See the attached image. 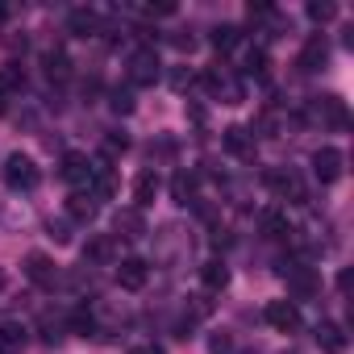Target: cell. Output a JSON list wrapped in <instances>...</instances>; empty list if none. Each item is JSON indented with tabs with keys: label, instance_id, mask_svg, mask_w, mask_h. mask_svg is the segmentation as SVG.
<instances>
[{
	"label": "cell",
	"instance_id": "obj_1",
	"mask_svg": "<svg viewBox=\"0 0 354 354\" xmlns=\"http://www.w3.org/2000/svg\"><path fill=\"white\" fill-rule=\"evenodd\" d=\"M201 84H205L209 96L221 100V104H242V100H246V84L238 80L234 67H221V63H217V67H209V71L201 75Z\"/></svg>",
	"mask_w": 354,
	"mask_h": 354
},
{
	"label": "cell",
	"instance_id": "obj_2",
	"mask_svg": "<svg viewBox=\"0 0 354 354\" xmlns=\"http://www.w3.org/2000/svg\"><path fill=\"white\" fill-rule=\"evenodd\" d=\"M5 184H9V192H34L38 184H42V171H38V162H34V154H9L5 158Z\"/></svg>",
	"mask_w": 354,
	"mask_h": 354
},
{
	"label": "cell",
	"instance_id": "obj_3",
	"mask_svg": "<svg viewBox=\"0 0 354 354\" xmlns=\"http://www.w3.org/2000/svg\"><path fill=\"white\" fill-rule=\"evenodd\" d=\"M304 117L313 125H321V129H346L350 125V113H346L342 96H313L308 109H304Z\"/></svg>",
	"mask_w": 354,
	"mask_h": 354
},
{
	"label": "cell",
	"instance_id": "obj_4",
	"mask_svg": "<svg viewBox=\"0 0 354 354\" xmlns=\"http://www.w3.org/2000/svg\"><path fill=\"white\" fill-rule=\"evenodd\" d=\"M158 75H162V63H158L154 46H138V50L129 55V63H125V80H129L133 88H150Z\"/></svg>",
	"mask_w": 354,
	"mask_h": 354
},
{
	"label": "cell",
	"instance_id": "obj_5",
	"mask_svg": "<svg viewBox=\"0 0 354 354\" xmlns=\"http://www.w3.org/2000/svg\"><path fill=\"white\" fill-rule=\"evenodd\" d=\"M279 275L288 279V292L296 296V300H308V296H317V271L304 263V259H283L279 263Z\"/></svg>",
	"mask_w": 354,
	"mask_h": 354
},
{
	"label": "cell",
	"instance_id": "obj_6",
	"mask_svg": "<svg viewBox=\"0 0 354 354\" xmlns=\"http://www.w3.org/2000/svg\"><path fill=\"white\" fill-rule=\"evenodd\" d=\"M263 180H267V188H271L279 201H288V205H304V201H308L304 180H300V175H296L292 167H271V171L263 175Z\"/></svg>",
	"mask_w": 354,
	"mask_h": 354
},
{
	"label": "cell",
	"instance_id": "obj_7",
	"mask_svg": "<svg viewBox=\"0 0 354 354\" xmlns=\"http://www.w3.org/2000/svg\"><path fill=\"white\" fill-rule=\"evenodd\" d=\"M59 180L63 184H71V192H88V184H92V158L88 154H63V167H59Z\"/></svg>",
	"mask_w": 354,
	"mask_h": 354
},
{
	"label": "cell",
	"instance_id": "obj_8",
	"mask_svg": "<svg viewBox=\"0 0 354 354\" xmlns=\"http://www.w3.org/2000/svg\"><path fill=\"white\" fill-rule=\"evenodd\" d=\"M342 171H346V154L337 150V146H321V150H313V175L321 184H337L342 180Z\"/></svg>",
	"mask_w": 354,
	"mask_h": 354
},
{
	"label": "cell",
	"instance_id": "obj_9",
	"mask_svg": "<svg viewBox=\"0 0 354 354\" xmlns=\"http://www.w3.org/2000/svg\"><path fill=\"white\" fill-rule=\"evenodd\" d=\"M26 279L30 283H38V288H55L63 275H59V263L50 259V254H42V250H34V254H26Z\"/></svg>",
	"mask_w": 354,
	"mask_h": 354
},
{
	"label": "cell",
	"instance_id": "obj_10",
	"mask_svg": "<svg viewBox=\"0 0 354 354\" xmlns=\"http://www.w3.org/2000/svg\"><path fill=\"white\" fill-rule=\"evenodd\" d=\"M221 142H225V150H230L234 158H242V162H254V154H259V142H254V129H250V125H230V129L221 133Z\"/></svg>",
	"mask_w": 354,
	"mask_h": 354
},
{
	"label": "cell",
	"instance_id": "obj_11",
	"mask_svg": "<svg viewBox=\"0 0 354 354\" xmlns=\"http://www.w3.org/2000/svg\"><path fill=\"white\" fill-rule=\"evenodd\" d=\"M263 317H267V325L279 329V333H296V329H300V308H296V300H271V304L263 308Z\"/></svg>",
	"mask_w": 354,
	"mask_h": 354
},
{
	"label": "cell",
	"instance_id": "obj_12",
	"mask_svg": "<svg viewBox=\"0 0 354 354\" xmlns=\"http://www.w3.org/2000/svg\"><path fill=\"white\" fill-rule=\"evenodd\" d=\"M325 63H329V38H325V34H308V42L300 46V59H296V67L313 75V71H321Z\"/></svg>",
	"mask_w": 354,
	"mask_h": 354
},
{
	"label": "cell",
	"instance_id": "obj_13",
	"mask_svg": "<svg viewBox=\"0 0 354 354\" xmlns=\"http://www.w3.org/2000/svg\"><path fill=\"white\" fill-rule=\"evenodd\" d=\"M117 259H121V242H117L113 234H92V238H88V246H84V263L104 267V263H117Z\"/></svg>",
	"mask_w": 354,
	"mask_h": 354
},
{
	"label": "cell",
	"instance_id": "obj_14",
	"mask_svg": "<svg viewBox=\"0 0 354 354\" xmlns=\"http://www.w3.org/2000/svg\"><path fill=\"white\" fill-rule=\"evenodd\" d=\"M146 279H150V267H146L142 259H117V283H121L125 292H142Z\"/></svg>",
	"mask_w": 354,
	"mask_h": 354
},
{
	"label": "cell",
	"instance_id": "obj_15",
	"mask_svg": "<svg viewBox=\"0 0 354 354\" xmlns=\"http://www.w3.org/2000/svg\"><path fill=\"white\" fill-rule=\"evenodd\" d=\"M158 188H162V184H158V171H150V167H146L138 180H133V209H138V213H142V209H150V205H154V196H158Z\"/></svg>",
	"mask_w": 354,
	"mask_h": 354
},
{
	"label": "cell",
	"instance_id": "obj_16",
	"mask_svg": "<svg viewBox=\"0 0 354 354\" xmlns=\"http://www.w3.org/2000/svg\"><path fill=\"white\" fill-rule=\"evenodd\" d=\"M317 346H321V354H346V329L337 321H321L317 325Z\"/></svg>",
	"mask_w": 354,
	"mask_h": 354
},
{
	"label": "cell",
	"instance_id": "obj_17",
	"mask_svg": "<svg viewBox=\"0 0 354 354\" xmlns=\"http://www.w3.org/2000/svg\"><path fill=\"white\" fill-rule=\"evenodd\" d=\"M267 50L263 46H246V55H242V67H238V80H267Z\"/></svg>",
	"mask_w": 354,
	"mask_h": 354
},
{
	"label": "cell",
	"instance_id": "obj_18",
	"mask_svg": "<svg viewBox=\"0 0 354 354\" xmlns=\"http://www.w3.org/2000/svg\"><path fill=\"white\" fill-rule=\"evenodd\" d=\"M113 230H117V234H113L117 242H121V238H142V234H146V221H142L138 209H121V213L113 217Z\"/></svg>",
	"mask_w": 354,
	"mask_h": 354
},
{
	"label": "cell",
	"instance_id": "obj_19",
	"mask_svg": "<svg viewBox=\"0 0 354 354\" xmlns=\"http://www.w3.org/2000/svg\"><path fill=\"white\" fill-rule=\"evenodd\" d=\"M67 213H71V221H96V213H100V205H96V196L92 192H71V201H67Z\"/></svg>",
	"mask_w": 354,
	"mask_h": 354
},
{
	"label": "cell",
	"instance_id": "obj_20",
	"mask_svg": "<svg viewBox=\"0 0 354 354\" xmlns=\"http://www.w3.org/2000/svg\"><path fill=\"white\" fill-rule=\"evenodd\" d=\"M26 350V325L0 321V354H21Z\"/></svg>",
	"mask_w": 354,
	"mask_h": 354
},
{
	"label": "cell",
	"instance_id": "obj_21",
	"mask_svg": "<svg viewBox=\"0 0 354 354\" xmlns=\"http://www.w3.org/2000/svg\"><path fill=\"white\" fill-rule=\"evenodd\" d=\"M171 201H175V205H196V175H192V171H175V180H171Z\"/></svg>",
	"mask_w": 354,
	"mask_h": 354
},
{
	"label": "cell",
	"instance_id": "obj_22",
	"mask_svg": "<svg viewBox=\"0 0 354 354\" xmlns=\"http://www.w3.org/2000/svg\"><path fill=\"white\" fill-rule=\"evenodd\" d=\"M67 30H71L75 38H92V34L100 30V17H96L92 9H71V17H67Z\"/></svg>",
	"mask_w": 354,
	"mask_h": 354
},
{
	"label": "cell",
	"instance_id": "obj_23",
	"mask_svg": "<svg viewBox=\"0 0 354 354\" xmlns=\"http://www.w3.org/2000/svg\"><path fill=\"white\" fill-rule=\"evenodd\" d=\"M201 283H205L209 292H221V288L230 283V267H225V259H209V263L201 267Z\"/></svg>",
	"mask_w": 354,
	"mask_h": 354
},
{
	"label": "cell",
	"instance_id": "obj_24",
	"mask_svg": "<svg viewBox=\"0 0 354 354\" xmlns=\"http://www.w3.org/2000/svg\"><path fill=\"white\" fill-rule=\"evenodd\" d=\"M209 42H213L221 55H230V50H238V46H242V30H238V26H217V30L209 34Z\"/></svg>",
	"mask_w": 354,
	"mask_h": 354
},
{
	"label": "cell",
	"instance_id": "obj_25",
	"mask_svg": "<svg viewBox=\"0 0 354 354\" xmlns=\"http://www.w3.org/2000/svg\"><path fill=\"white\" fill-rule=\"evenodd\" d=\"M259 225H263V234H267V238H288V234H292L288 213H279V209H267V213L259 217Z\"/></svg>",
	"mask_w": 354,
	"mask_h": 354
},
{
	"label": "cell",
	"instance_id": "obj_26",
	"mask_svg": "<svg viewBox=\"0 0 354 354\" xmlns=\"http://www.w3.org/2000/svg\"><path fill=\"white\" fill-rule=\"evenodd\" d=\"M46 75H50V80H67V75H71V63H67L63 50H46Z\"/></svg>",
	"mask_w": 354,
	"mask_h": 354
},
{
	"label": "cell",
	"instance_id": "obj_27",
	"mask_svg": "<svg viewBox=\"0 0 354 354\" xmlns=\"http://www.w3.org/2000/svg\"><path fill=\"white\" fill-rule=\"evenodd\" d=\"M67 325H71V333H80V337H88V333L96 329V317H92L88 308H75V313L67 317Z\"/></svg>",
	"mask_w": 354,
	"mask_h": 354
},
{
	"label": "cell",
	"instance_id": "obj_28",
	"mask_svg": "<svg viewBox=\"0 0 354 354\" xmlns=\"http://www.w3.org/2000/svg\"><path fill=\"white\" fill-rule=\"evenodd\" d=\"M21 84H26V75H21V67H17V63L0 67V92H13V88H21Z\"/></svg>",
	"mask_w": 354,
	"mask_h": 354
},
{
	"label": "cell",
	"instance_id": "obj_29",
	"mask_svg": "<svg viewBox=\"0 0 354 354\" xmlns=\"http://www.w3.org/2000/svg\"><path fill=\"white\" fill-rule=\"evenodd\" d=\"M125 150H129V138H125V133H109V138H104V158H109V162H113L117 154H125Z\"/></svg>",
	"mask_w": 354,
	"mask_h": 354
},
{
	"label": "cell",
	"instance_id": "obj_30",
	"mask_svg": "<svg viewBox=\"0 0 354 354\" xmlns=\"http://www.w3.org/2000/svg\"><path fill=\"white\" fill-rule=\"evenodd\" d=\"M308 17H313V21H333V17H337V5H329V0H313V5H308Z\"/></svg>",
	"mask_w": 354,
	"mask_h": 354
},
{
	"label": "cell",
	"instance_id": "obj_31",
	"mask_svg": "<svg viewBox=\"0 0 354 354\" xmlns=\"http://www.w3.org/2000/svg\"><path fill=\"white\" fill-rule=\"evenodd\" d=\"M46 234H50V238L63 246V242H71V221H63V217L55 221V217H50V221H46Z\"/></svg>",
	"mask_w": 354,
	"mask_h": 354
},
{
	"label": "cell",
	"instance_id": "obj_32",
	"mask_svg": "<svg viewBox=\"0 0 354 354\" xmlns=\"http://www.w3.org/2000/svg\"><path fill=\"white\" fill-rule=\"evenodd\" d=\"M113 113H133V92L129 88H113Z\"/></svg>",
	"mask_w": 354,
	"mask_h": 354
},
{
	"label": "cell",
	"instance_id": "obj_33",
	"mask_svg": "<svg viewBox=\"0 0 354 354\" xmlns=\"http://www.w3.org/2000/svg\"><path fill=\"white\" fill-rule=\"evenodd\" d=\"M209 350H213V354H230V350H234L230 333H225V329H221V333H213V337H209Z\"/></svg>",
	"mask_w": 354,
	"mask_h": 354
},
{
	"label": "cell",
	"instance_id": "obj_34",
	"mask_svg": "<svg viewBox=\"0 0 354 354\" xmlns=\"http://www.w3.org/2000/svg\"><path fill=\"white\" fill-rule=\"evenodd\" d=\"M188 84H192V71H188V67H175V71H171V88H180V92H184Z\"/></svg>",
	"mask_w": 354,
	"mask_h": 354
},
{
	"label": "cell",
	"instance_id": "obj_35",
	"mask_svg": "<svg viewBox=\"0 0 354 354\" xmlns=\"http://www.w3.org/2000/svg\"><path fill=\"white\" fill-rule=\"evenodd\" d=\"M171 46H180V50H192V46H196V38H192V34H171Z\"/></svg>",
	"mask_w": 354,
	"mask_h": 354
},
{
	"label": "cell",
	"instance_id": "obj_36",
	"mask_svg": "<svg viewBox=\"0 0 354 354\" xmlns=\"http://www.w3.org/2000/svg\"><path fill=\"white\" fill-rule=\"evenodd\" d=\"M129 354H162V350H158V346H133Z\"/></svg>",
	"mask_w": 354,
	"mask_h": 354
},
{
	"label": "cell",
	"instance_id": "obj_37",
	"mask_svg": "<svg viewBox=\"0 0 354 354\" xmlns=\"http://www.w3.org/2000/svg\"><path fill=\"white\" fill-rule=\"evenodd\" d=\"M9 113V92H0V117Z\"/></svg>",
	"mask_w": 354,
	"mask_h": 354
},
{
	"label": "cell",
	"instance_id": "obj_38",
	"mask_svg": "<svg viewBox=\"0 0 354 354\" xmlns=\"http://www.w3.org/2000/svg\"><path fill=\"white\" fill-rule=\"evenodd\" d=\"M5 17H9V9H5V5H0V21H5Z\"/></svg>",
	"mask_w": 354,
	"mask_h": 354
},
{
	"label": "cell",
	"instance_id": "obj_39",
	"mask_svg": "<svg viewBox=\"0 0 354 354\" xmlns=\"http://www.w3.org/2000/svg\"><path fill=\"white\" fill-rule=\"evenodd\" d=\"M0 288H5V271H0Z\"/></svg>",
	"mask_w": 354,
	"mask_h": 354
},
{
	"label": "cell",
	"instance_id": "obj_40",
	"mask_svg": "<svg viewBox=\"0 0 354 354\" xmlns=\"http://www.w3.org/2000/svg\"><path fill=\"white\" fill-rule=\"evenodd\" d=\"M283 354H296V350H283Z\"/></svg>",
	"mask_w": 354,
	"mask_h": 354
}]
</instances>
